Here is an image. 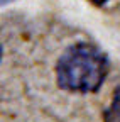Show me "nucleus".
<instances>
[{"label": "nucleus", "mask_w": 120, "mask_h": 122, "mask_svg": "<svg viewBox=\"0 0 120 122\" xmlns=\"http://www.w3.org/2000/svg\"><path fill=\"white\" fill-rule=\"evenodd\" d=\"M108 58L91 42H74L56 63L58 85L73 93H93L107 78Z\"/></svg>", "instance_id": "f257e3e1"}, {"label": "nucleus", "mask_w": 120, "mask_h": 122, "mask_svg": "<svg viewBox=\"0 0 120 122\" xmlns=\"http://www.w3.org/2000/svg\"><path fill=\"white\" fill-rule=\"evenodd\" d=\"M103 120L105 122H120V86L115 88L112 100L103 112Z\"/></svg>", "instance_id": "f03ea898"}, {"label": "nucleus", "mask_w": 120, "mask_h": 122, "mask_svg": "<svg viewBox=\"0 0 120 122\" xmlns=\"http://www.w3.org/2000/svg\"><path fill=\"white\" fill-rule=\"evenodd\" d=\"M93 4H96V5H103V4H107V2H110V0H91Z\"/></svg>", "instance_id": "7ed1b4c3"}, {"label": "nucleus", "mask_w": 120, "mask_h": 122, "mask_svg": "<svg viewBox=\"0 0 120 122\" xmlns=\"http://www.w3.org/2000/svg\"><path fill=\"white\" fill-rule=\"evenodd\" d=\"M10 2H14V0H2V5H7V4H10Z\"/></svg>", "instance_id": "20e7f679"}]
</instances>
